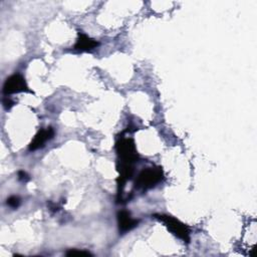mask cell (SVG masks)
<instances>
[{
  "label": "cell",
  "mask_w": 257,
  "mask_h": 257,
  "mask_svg": "<svg viewBox=\"0 0 257 257\" xmlns=\"http://www.w3.org/2000/svg\"><path fill=\"white\" fill-rule=\"evenodd\" d=\"M116 152L119 157L117 170L119 177L117 179V191H122L125 183L133 177L134 163L137 162L139 155L135 143L132 139L121 138L116 143Z\"/></svg>",
  "instance_id": "cell-1"
},
{
  "label": "cell",
  "mask_w": 257,
  "mask_h": 257,
  "mask_svg": "<svg viewBox=\"0 0 257 257\" xmlns=\"http://www.w3.org/2000/svg\"><path fill=\"white\" fill-rule=\"evenodd\" d=\"M154 218L162 222L168 228V230L179 239L186 243L190 242V229L186 224L173 216L165 214H154Z\"/></svg>",
  "instance_id": "cell-2"
},
{
  "label": "cell",
  "mask_w": 257,
  "mask_h": 257,
  "mask_svg": "<svg viewBox=\"0 0 257 257\" xmlns=\"http://www.w3.org/2000/svg\"><path fill=\"white\" fill-rule=\"evenodd\" d=\"M164 179L162 168H147L144 169L138 176L135 187L141 191H147L158 185Z\"/></svg>",
  "instance_id": "cell-3"
},
{
  "label": "cell",
  "mask_w": 257,
  "mask_h": 257,
  "mask_svg": "<svg viewBox=\"0 0 257 257\" xmlns=\"http://www.w3.org/2000/svg\"><path fill=\"white\" fill-rule=\"evenodd\" d=\"M30 92L25 78L16 73V74H12L11 76H9L3 85V93L8 95L11 93H16V92Z\"/></svg>",
  "instance_id": "cell-4"
},
{
  "label": "cell",
  "mask_w": 257,
  "mask_h": 257,
  "mask_svg": "<svg viewBox=\"0 0 257 257\" xmlns=\"http://www.w3.org/2000/svg\"><path fill=\"white\" fill-rule=\"evenodd\" d=\"M139 220L132 218L131 214L127 211H119L117 213V224H118V230L119 233L124 234L132 229H134L136 226H138Z\"/></svg>",
  "instance_id": "cell-5"
},
{
  "label": "cell",
  "mask_w": 257,
  "mask_h": 257,
  "mask_svg": "<svg viewBox=\"0 0 257 257\" xmlns=\"http://www.w3.org/2000/svg\"><path fill=\"white\" fill-rule=\"evenodd\" d=\"M53 136H54V131L52 127L39 130L29 145V151H35L39 148H42L47 141L53 138Z\"/></svg>",
  "instance_id": "cell-6"
},
{
  "label": "cell",
  "mask_w": 257,
  "mask_h": 257,
  "mask_svg": "<svg viewBox=\"0 0 257 257\" xmlns=\"http://www.w3.org/2000/svg\"><path fill=\"white\" fill-rule=\"evenodd\" d=\"M98 45V42L90 37H88L86 34H84L81 31H78V37L76 39V42L72 48L73 51H89L94 49Z\"/></svg>",
  "instance_id": "cell-7"
},
{
  "label": "cell",
  "mask_w": 257,
  "mask_h": 257,
  "mask_svg": "<svg viewBox=\"0 0 257 257\" xmlns=\"http://www.w3.org/2000/svg\"><path fill=\"white\" fill-rule=\"evenodd\" d=\"M67 256H88L91 255L88 251H84V250H76V249H70L65 253Z\"/></svg>",
  "instance_id": "cell-8"
},
{
  "label": "cell",
  "mask_w": 257,
  "mask_h": 257,
  "mask_svg": "<svg viewBox=\"0 0 257 257\" xmlns=\"http://www.w3.org/2000/svg\"><path fill=\"white\" fill-rule=\"evenodd\" d=\"M19 204H20V199L16 196H11L7 199V205L13 209L17 208L19 206Z\"/></svg>",
  "instance_id": "cell-9"
},
{
  "label": "cell",
  "mask_w": 257,
  "mask_h": 257,
  "mask_svg": "<svg viewBox=\"0 0 257 257\" xmlns=\"http://www.w3.org/2000/svg\"><path fill=\"white\" fill-rule=\"evenodd\" d=\"M13 105H14V102L9 97H5L3 99V106L5 109H10Z\"/></svg>",
  "instance_id": "cell-10"
},
{
  "label": "cell",
  "mask_w": 257,
  "mask_h": 257,
  "mask_svg": "<svg viewBox=\"0 0 257 257\" xmlns=\"http://www.w3.org/2000/svg\"><path fill=\"white\" fill-rule=\"evenodd\" d=\"M18 179H19L20 181H22V182H26V181L29 180V177H28V175H27L25 172L19 171V172H18Z\"/></svg>",
  "instance_id": "cell-11"
}]
</instances>
